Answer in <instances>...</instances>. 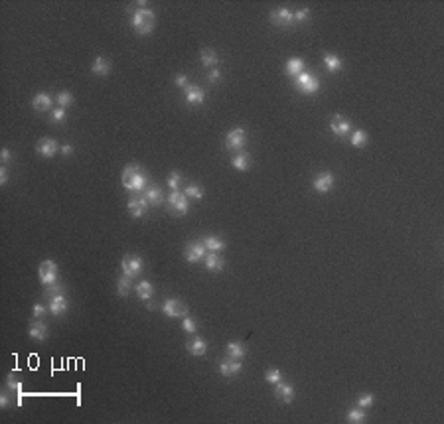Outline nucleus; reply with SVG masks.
Returning a JSON list of instances; mask_svg holds the SVG:
<instances>
[{
  "label": "nucleus",
  "mask_w": 444,
  "mask_h": 424,
  "mask_svg": "<svg viewBox=\"0 0 444 424\" xmlns=\"http://www.w3.org/2000/svg\"><path fill=\"white\" fill-rule=\"evenodd\" d=\"M140 8H134L130 12V24H132V30L138 34V36H148L152 34L154 30V12L150 8H146V2H138Z\"/></svg>",
  "instance_id": "nucleus-1"
},
{
  "label": "nucleus",
  "mask_w": 444,
  "mask_h": 424,
  "mask_svg": "<svg viewBox=\"0 0 444 424\" xmlns=\"http://www.w3.org/2000/svg\"><path fill=\"white\" fill-rule=\"evenodd\" d=\"M120 182H122V186H124V190H128V192H142L146 186H148V176L140 170V166L138 164H128L124 170H122V174H120Z\"/></svg>",
  "instance_id": "nucleus-2"
},
{
  "label": "nucleus",
  "mask_w": 444,
  "mask_h": 424,
  "mask_svg": "<svg viewBox=\"0 0 444 424\" xmlns=\"http://www.w3.org/2000/svg\"><path fill=\"white\" fill-rule=\"evenodd\" d=\"M294 85L302 95H314L320 89V81L308 71H302L298 77H294Z\"/></svg>",
  "instance_id": "nucleus-3"
},
{
  "label": "nucleus",
  "mask_w": 444,
  "mask_h": 424,
  "mask_svg": "<svg viewBox=\"0 0 444 424\" xmlns=\"http://www.w3.org/2000/svg\"><path fill=\"white\" fill-rule=\"evenodd\" d=\"M38 276H40V282L44 286H50V284H54V282H58L59 278H58V264L54 262V260H44V262H40V268H38Z\"/></svg>",
  "instance_id": "nucleus-4"
},
{
  "label": "nucleus",
  "mask_w": 444,
  "mask_h": 424,
  "mask_svg": "<svg viewBox=\"0 0 444 424\" xmlns=\"http://www.w3.org/2000/svg\"><path fill=\"white\" fill-rule=\"evenodd\" d=\"M160 310L164 312V316L168 318H186L188 316V306L176 298H166L160 306Z\"/></svg>",
  "instance_id": "nucleus-5"
},
{
  "label": "nucleus",
  "mask_w": 444,
  "mask_h": 424,
  "mask_svg": "<svg viewBox=\"0 0 444 424\" xmlns=\"http://www.w3.org/2000/svg\"><path fill=\"white\" fill-rule=\"evenodd\" d=\"M247 142V132L245 128L237 126V128H231L227 134H225V148L227 150H241Z\"/></svg>",
  "instance_id": "nucleus-6"
},
{
  "label": "nucleus",
  "mask_w": 444,
  "mask_h": 424,
  "mask_svg": "<svg viewBox=\"0 0 444 424\" xmlns=\"http://www.w3.org/2000/svg\"><path fill=\"white\" fill-rule=\"evenodd\" d=\"M166 205L174 215H186L188 213V198L182 192H170L166 198Z\"/></svg>",
  "instance_id": "nucleus-7"
},
{
  "label": "nucleus",
  "mask_w": 444,
  "mask_h": 424,
  "mask_svg": "<svg viewBox=\"0 0 444 424\" xmlns=\"http://www.w3.org/2000/svg\"><path fill=\"white\" fill-rule=\"evenodd\" d=\"M142 266H144V260L138 256V254H124L122 256V262H120V268H122V274L124 276H138L142 272Z\"/></svg>",
  "instance_id": "nucleus-8"
},
{
  "label": "nucleus",
  "mask_w": 444,
  "mask_h": 424,
  "mask_svg": "<svg viewBox=\"0 0 444 424\" xmlns=\"http://www.w3.org/2000/svg\"><path fill=\"white\" fill-rule=\"evenodd\" d=\"M206 251H207V249H206L204 241H192V243L186 245L184 256H186L188 262H200V260L206 258Z\"/></svg>",
  "instance_id": "nucleus-9"
},
{
  "label": "nucleus",
  "mask_w": 444,
  "mask_h": 424,
  "mask_svg": "<svg viewBox=\"0 0 444 424\" xmlns=\"http://www.w3.org/2000/svg\"><path fill=\"white\" fill-rule=\"evenodd\" d=\"M330 128H332V132L338 138H344V136H348L352 132V122L346 116H342V114H334L332 120H330Z\"/></svg>",
  "instance_id": "nucleus-10"
},
{
  "label": "nucleus",
  "mask_w": 444,
  "mask_h": 424,
  "mask_svg": "<svg viewBox=\"0 0 444 424\" xmlns=\"http://www.w3.org/2000/svg\"><path fill=\"white\" fill-rule=\"evenodd\" d=\"M334 184H336L334 174H332V172H322V174H318V176L314 178L312 188H314L318 194H328V192L334 188Z\"/></svg>",
  "instance_id": "nucleus-11"
},
{
  "label": "nucleus",
  "mask_w": 444,
  "mask_h": 424,
  "mask_svg": "<svg viewBox=\"0 0 444 424\" xmlns=\"http://www.w3.org/2000/svg\"><path fill=\"white\" fill-rule=\"evenodd\" d=\"M36 152L40 156H44V158H54L59 152V146H58V142L54 138H42V140H38V144H36Z\"/></svg>",
  "instance_id": "nucleus-12"
},
{
  "label": "nucleus",
  "mask_w": 444,
  "mask_h": 424,
  "mask_svg": "<svg viewBox=\"0 0 444 424\" xmlns=\"http://www.w3.org/2000/svg\"><path fill=\"white\" fill-rule=\"evenodd\" d=\"M48 300H50V304H48V308H50V314H52V316H56V318L63 316V314L67 312V308H69V302H67V298H65L63 294H56V296H50Z\"/></svg>",
  "instance_id": "nucleus-13"
},
{
  "label": "nucleus",
  "mask_w": 444,
  "mask_h": 424,
  "mask_svg": "<svg viewBox=\"0 0 444 424\" xmlns=\"http://www.w3.org/2000/svg\"><path fill=\"white\" fill-rule=\"evenodd\" d=\"M148 203L146 201V198L142 196V198H134V199H130L128 201V205H126V209H128V213L134 217V219H138V217H144L146 215V211H148Z\"/></svg>",
  "instance_id": "nucleus-14"
},
{
  "label": "nucleus",
  "mask_w": 444,
  "mask_h": 424,
  "mask_svg": "<svg viewBox=\"0 0 444 424\" xmlns=\"http://www.w3.org/2000/svg\"><path fill=\"white\" fill-rule=\"evenodd\" d=\"M270 22L276 24V26H288L294 22V16H292V10L290 8H274L270 12Z\"/></svg>",
  "instance_id": "nucleus-15"
},
{
  "label": "nucleus",
  "mask_w": 444,
  "mask_h": 424,
  "mask_svg": "<svg viewBox=\"0 0 444 424\" xmlns=\"http://www.w3.org/2000/svg\"><path fill=\"white\" fill-rule=\"evenodd\" d=\"M241 369H243V363H241V359H225V361H221L219 363V373L223 375V377H235V375H239L241 373Z\"/></svg>",
  "instance_id": "nucleus-16"
},
{
  "label": "nucleus",
  "mask_w": 444,
  "mask_h": 424,
  "mask_svg": "<svg viewBox=\"0 0 444 424\" xmlns=\"http://www.w3.org/2000/svg\"><path fill=\"white\" fill-rule=\"evenodd\" d=\"M274 396L278 398V400H282V402H292V398H294V387L290 385V383H276L274 385Z\"/></svg>",
  "instance_id": "nucleus-17"
},
{
  "label": "nucleus",
  "mask_w": 444,
  "mask_h": 424,
  "mask_svg": "<svg viewBox=\"0 0 444 424\" xmlns=\"http://www.w3.org/2000/svg\"><path fill=\"white\" fill-rule=\"evenodd\" d=\"M186 101H188L190 105L198 107V105H202V103L206 101V91H204L202 87H198V85H190V87L186 89Z\"/></svg>",
  "instance_id": "nucleus-18"
},
{
  "label": "nucleus",
  "mask_w": 444,
  "mask_h": 424,
  "mask_svg": "<svg viewBox=\"0 0 444 424\" xmlns=\"http://www.w3.org/2000/svg\"><path fill=\"white\" fill-rule=\"evenodd\" d=\"M134 290H136V296H138L140 300H144V302L152 300V296H154V286H152V282H150V280H140Z\"/></svg>",
  "instance_id": "nucleus-19"
},
{
  "label": "nucleus",
  "mask_w": 444,
  "mask_h": 424,
  "mask_svg": "<svg viewBox=\"0 0 444 424\" xmlns=\"http://www.w3.org/2000/svg\"><path fill=\"white\" fill-rule=\"evenodd\" d=\"M91 71H93V75H97V77H105V75H109V71H111V61H109L107 57H103V56H97V57L93 59Z\"/></svg>",
  "instance_id": "nucleus-20"
},
{
  "label": "nucleus",
  "mask_w": 444,
  "mask_h": 424,
  "mask_svg": "<svg viewBox=\"0 0 444 424\" xmlns=\"http://www.w3.org/2000/svg\"><path fill=\"white\" fill-rule=\"evenodd\" d=\"M28 336H30L32 339H36V341H44V339L48 338V326H46L42 320L32 322L30 328H28Z\"/></svg>",
  "instance_id": "nucleus-21"
},
{
  "label": "nucleus",
  "mask_w": 444,
  "mask_h": 424,
  "mask_svg": "<svg viewBox=\"0 0 444 424\" xmlns=\"http://www.w3.org/2000/svg\"><path fill=\"white\" fill-rule=\"evenodd\" d=\"M52 105H54V101H52V97H50L48 93H38V95L32 99V107H34L36 111H40V113L50 111Z\"/></svg>",
  "instance_id": "nucleus-22"
},
{
  "label": "nucleus",
  "mask_w": 444,
  "mask_h": 424,
  "mask_svg": "<svg viewBox=\"0 0 444 424\" xmlns=\"http://www.w3.org/2000/svg\"><path fill=\"white\" fill-rule=\"evenodd\" d=\"M204 260H206V268L211 270V272H219V270H223V266H225V262H223V258L219 256V253H207Z\"/></svg>",
  "instance_id": "nucleus-23"
},
{
  "label": "nucleus",
  "mask_w": 444,
  "mask_h": 424,
  "mask_svg": "<svg viewBox=\"0 0 444 424\" xmlns=\"http://www.w3.org/2000/svg\"><path fill=\"white\" fill-rule=\"evenodd\" d=\"M144 198H146V201L150 205H160L162 201H166L164 196H162V190L156 188V186H148L146 192H144Z\"/></svg>",
  "instance_id": "nucleus-24"
},
{
  "label": "nucleus",
  "mask_w": 444,
  "mask_h": 424,
  "mask_svg": "<svg viewBox=\"0 0 444 424\" xmlns=\"http://www.w3.org/2000/svg\"><path fill=\"white\" fill-rule=\"evenodd\" d=\"M302 71H304V59H300V57H290L286 61V75L298 77Z\"/></svg>",
  "instance_id": "nucleus-25"
},
{
  "label": "nucleus",
  "mask_w": 444,
  "mask_h": 424,
  "mask_svg": "<svg viewBox=\"0 0 444 424\" xmlns=\"http://www.w3.org/2000/svg\"><path fill=\"white\" fill-rule=\"evenodd\" d=\"M186 349H188L194 357H202V355L207 351V343H206L202 338H196V339H192V341L186 343Z\"/></svg>",
  "instance_id": "nucleus-26"
},
{
  "label": "nucleus",
  "mask_w": 444,
  "mask_h": 424,
  "mask_svg": "<svg viewBox=\"0 0 444 424\" xmlns=\"http://www.w3.org/2000/svg\"><path fill=\"white\" fill-rule=\"evenodd\" d=\"M231 164H233V168H235L237 172H247L249 166H251V158H249L247 152H237V154L233 156Z\"/></svg>",
  "instance_id": "nucleus-27"
},
{
  "label": "nucleus",
  "mask_w": 444,
  "mask_h": 424,
  "mask_svg": "<svg viewBox=\"0 0 444 424\" xmlns=\"http://www.w3.org/2000/svg\"><path fill=\"white\" fill-rule=\"evenodd\" d=\"M204 245H206V249H207L209 253H219V251L225 249V241L219 239V237H215V235L206 237V239H204Z\"/></svg>",
  "instance_id": "nucleus-28"
},
{
  "label": "nucleus",
  "mask_w": 444,
  "mask_h": 424,
  "mask_svg": "<svg viewBox=\"0 0 444 424\" xmlns=\"http://www.w3.org/2000/svg\"><path fill=\"white\" fill-rule=\"evenodd\" d=\"M200 59H202V65L204 67H215L217 65V61H219V57H217V54L213 52V50H202L200 52Z\"/></svg>",
  "instance_id": "nucleus-29"
},
{
  "label": "nucleus",
  "mask_w": 444,
  "mask_h": 424,
  "mask_svg": "<svg viewBox=\"0 0 444 424\" xmlns=\"http://www.w3.org/2000/svg\"><path fill=\"white\" fill-rule=\"evenodd\" d=\"M324 65H326L328 71L336 73V71L342 69V59H340L336 54H324Z\"/></svg>",
  "instance_id": "nucleus-30"
},
{
  "label": "nucleus",
  "mask_w": 444,
  "mask_h": 424,
  "mask_svg": "<svg viewBox=\"0 0 444 424\" xmlns=\"http://www.w3.org/2000/svg\"><path fill=\"white\" fill-rule=\"evenodd\" d=\"M365 410L361 406H355V408H350L346 412V420L348 422H354V424H359V422H365Z\"/></svg>",
  "instance_id": "nucleus-31"
},
{
  "label": "nucleus",
  "mask_w": 444,
  "mask_h": 424,
  "mask_svg": "<svg viewBox=\"0 0 444 424\" xmlns=\"http://www.w3.org/2000/svg\"><path fill=\"white\" fill-rule=\"evenodd\" d=\"M227 355H229L231 359H243V357H245V345L239 343V341L227 343Z\"/></svg>",
  "instance_id": "nucleus-32"
},
{
  "label": "nucleus",
  "mask_w": 444,
  "mask_h": 424,
  "mask_svg": "<svg viewBox=\"0 0 444 424\" xmlns=\"http://www.w3.org/2000/svg\"><path fill=\"white\" fill-rule=\"evenodd\" d=\"M367 132L365 130H354L352 134H350V142H352V146H355V148H359V146H365L367 144Z\"/></svg>",
  "instance_id": "nucleus-33"
},
{
  "label": "nucleus",
  "mask_w": 444,
  "mask_h": 424,
  "mask_svg": "<svg viewBox=\"0 0 444 424\" xmlns=\"http://www.w3.org/2000/svg\"><path fill=\"white\" fill-rule=\"evenodd\" d=\"M132 278L130 276H120L118 280H117V294L118 296H126L128 294V290H130V286H132V282H130Z\"/></svg>",
  "instance_id": "nucleus-34"
},
{
  "label": "nucleus",
  "mask_w": 444,
  "mask_h": 424,
  "mask_svg": "<svg viewBox=\"0 0 444 424\" xmlns=\"http://www.w3.org/2000/svg\"><path fill=\"white\" fill-rule=\"evenodd\" d=\"M56 103H58V107L67 109V107H71V105H73V95H71L69 91H59V93H58V97H56Z\"/></svg>",
  "instance_id": "nucleus-35"
},
{
  "label": "nucleus",
  "mask_w": 444,
  "mask_h": 424,
  "mask_svg": "<svg viewBox=\"0 0 444 424\" xmlns=\"http://www.w3.org/2000/svg\"><path fill=\"white\" fill-rule=\"evenodd\" d=\"M184 196H186V198H192V199H196V201H200V199L204 198V188H202V186H196V184H190V186L184 190Z\"/></svg>",
  "instance_id": "nucleus-36"
},
{
  "label": "nucleus",
  "mask_w": 444,
  "mask_h": 424,
  "mask_svg": "<svg viewBox=\"0 0 444 424\" xmlns=\"http://www.w3.org/2000/svg\"><path fill=\"white\" fill-rule=\"evenodd\" d=\"M6 387L12 389V391H16V393L20 395V404H22V381H18V379L14 377V373H10V375L6 377Z\"/></svg>",
  "instance_id": "nucleus-37"
},
{
  "label": "nucleus",
  "mask_w": 444,
  "mask_h": 424,
  "mask_svg": "<svg viewBox=\"0 0 444 424\" xmlns=\"http://www.w3.org/2000/svg\"><path fill=\"white\" fill-rule=\"evenodd\" d=\"M65 292V286H63V282H54V284H50V286H46V298H50V296H56V294H63Z\"/></svg>",
  "instance_id": "nucleus-38"
},
{
  "label": "nucleus",
  "mask_w": 444,
  "mask_h": 424,
  "mask_svg": "<svg viewBox=\"0 0 444 424\" xmlns=\"http://www.w3.org/2000/svg\"><path fill=\"white\" fill-rule=\"evenodd\" d=\"M166 184H168V188H170L172 192H178V188H180V184H182V174H180V172H170Z\"/></svg>",
  "instance_id": "nucleus-39"
},
{
  "label": "nucleus",
  "mask_w": 444,
  "mask_h": 424,
  "mask_svg": "<svg viewBox=\"0 0 444 424\" xmlns=\"http://www.w3.org/2000/svg\"><path fill=\"white\" fill-rule=\"evenodd\" d=\"M265 381H266L268 385H276V383L282 381V373H280L278 369H268V371L265 373Z\"/></svg>",
  "instance_id": "nucleus-40"
},
{
  "label": "nucleus",
  "mask_w": 444,
  "mask_h": 424,
  "mask_svg": "<svg viewBox=\"0 0 444 424\" xmlns=\"http://www.w3.org/2000/svg\"><path fill=\"white\" fill-rule=\"evenodd\" d=\"M65 118H67V114H65V109H61V107H56V109L52 111V122H54V124H61V122H65Z\"/></svg>",
  "instance_id": "nucleus-41"
},
{
  "label": "nucleus",
  "mask_w": 444,
  "mask_h": 424,
  "mask_svg": "<svg viewBox=\"0 0 444 424\" xmlns=\"http://www.w3.org/2000/svg\"><path fill=\"white\" fill-rule=\"evenodd\" d=\"M182 330H184L186 334H196V330H198L196 320H194V318H190V316L182 318Z\"/></svg>",
  "instance_id": "nucleus-42"
},
{
  "label": "nucleus",
  "mask_w": 444,
  "mask_h": 424,
  "mask_svg": "<svg viewBox=\"0 0 444 424\" xmlns=\"http://www.w3.org/2000/svg\"><path fill=\"white\" fill-rule=\"evenodd\" d=\"M373 402H375V396L371 393H365V395L357 396V406H361V408H369V406H373Z\"/></svg>",
  "instance_id": "nucleus-43"
},
{
  "label": "nucleus",
  "mask_w": 444,
  "mask_h": 424,
  "mask_svg": "<svg viewBox=\"0 0 444 424\" xmlns=\"http://www.w3.org/2000/svg\"><path fill=\"white\" fill-rule=\"evenodd\" d=\"M292 16H294V22L304 24V22L310 18V8H298L296 12H292Z\"/></svg>",
  "instance_id": "nucleus-44"
},
{
  "label": "nucleus",
  "mask_w": 444,
  "mask_h": 424,
  "mask_svg": "<svg viewBox=\"0 0 444 424\" xmlns=\"http://www.w3.org/2000/svg\"><path fill=\"white\" fill-rule=\"evenodd\" d=\"M46 314H50V308H48V306H44V304H34V308H32V316H34L36 320H42Z\"/></svg>",
  "instance_id": "nucleus-45"
},
{
  "label": "nucleus",
  "mask_w": 444,
  "mask_h": 424,
  "mask_svg": "<svg viewBox=\"0 0 444 424\" xmlns=\"http://www.w3.org/2000/svg\"><path fill=\"white\" fill-rule=\"evenodd\" d=\"M174 85L176 87H180V89H188L190 87V79H188V75H184V73H180V75H176L174 77Z\"/></svg>",
  "instance_id": "nucleus-46"
},
{
  "label": "nucleus",
  "mask_w": 444,
  "mask_h": 424,
  "mask_svg": "<svg viewBox=\"0 0 444 424\" xmlns=\"http://www.w3.org/2000/svg\"><path fill=\"white\" fill-rule=\"evenodd\" d=\"M219 79H221V69L213 67V69L207 73V81H209V83H217Z\"/></svg>",
  "instance_id": "nucleus-47"
},
{
  "label": "nucleus",
  "mask_w": 444,
  "mask_h": 424,
  "mask_svg": "<svg viewBox=\"0 0 444 424\" xmlns=\"http://www.w3.org/2000/svg\"><path fill=\"white\" fill-rule=\"evenodd\" d=\"M8 404H10V395H8V391H2L0 393V406L6 408Z\"/></svg>",
  "instance_id": "nucleus-48"
},
{
  "label": "nucleus",
  "mask_w": 444,
  "mask_h": 424,
  "mask_svg": "<svg viewBox=\"0 0 444 424\" xmlns=\"http://www.w3.org/2000/svg\"><path fill=\"white\" fill-rule=\"evenodd\" d=\"M10 158H12V154H10L8 148H2V150H0V160H2V164H8Z\"/></svg>",
  "instance_id": "nucleus-49"
},
{
  "label": "nucleus",
  "mask_w": 444,
  "mask_h": 424,
  "mask_svg": "<svg viewBox=\"0 0 444 424\" xmlns=\"http://www.w3.org/2000/svg\"><path fill=\"white\" fill-rule=\"evenodd\" d=\"M0 184H2V186L8 184V170H6V166L0 168Z\"/></svg>",
  "instance_id": "nucleus-50"
},
{
  "label": "nucleus",
  "mask_w": 444,
  "mask_h": 424,
  "mask_svg": "<svg viewBox=\"0 0 444 424\" xmlns=\"http://www.w3.org/2000/svg\"><path fill=\"white\" fill-rule=\"evenodd\" d=\"M59 152H61L63 156H71V154H73V146H71V144H63V146H59Z\"/></svg>",
  "instance_id": "nucleus-51"
}]
</instances>
